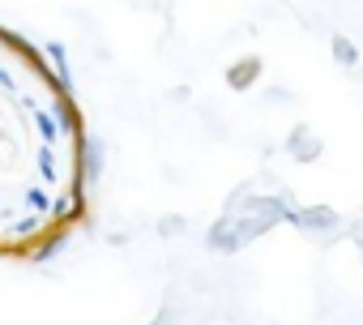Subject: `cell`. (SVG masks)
I'll list each match as a JSON object with an SVG mask.
<instances>
[{
    "instance_id": "1",
    "label": "cell",
    "mask_w": 363,
    "mask_h": 325,
    "mask_svg": "<svg viewBox=\"0 0 363 325\" xmlns=\"http://www.w3.org/2000/svg\"><path fill=\"white\" fill-rule=\"evenodd\" d=\"M90 219V133L65 69L0 22V261H43Z\"/></svg>"
}]
</instances>
